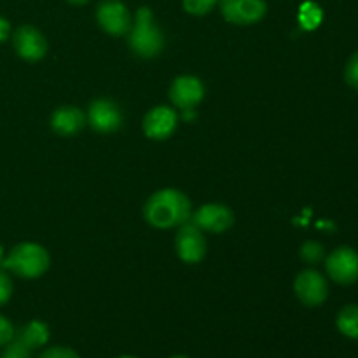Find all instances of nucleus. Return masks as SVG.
<instances>
[{
  "label": "nucleus",
  "instance_id": "dca6fc26",
  "mask_svg": "<svg viewBox=\"0 0 358 358\" xmlns=\"http://www.w3.org/2000/svg\"><path fill=\"white\" fill-rule=\"evenodd\" d=\"M338 329L346 338L358 339V306L348 304L338 315Z\"/></svg>",
  "mask_w": 358,
  "mask_h": 358
},
{
  "label": "nucleus",
  "instance_id": "2eb2a0df",
  "mask_svg": "<svg viewBox=\"0 0 358 358\" xmlns=\"http://www.w3.org/2000/svg\"><path fill=\"white\" fill-rule=\"evenodd\" d=\"M14 339L20 341L23 346H27L31 352V350L41 348V346L48 343L49 329L44 322L34 320L24 325V327H21L17 332H14Z\"/></svg>",
  "mask_w": 358,
  "mask_h": 358
},
{
  "label": "nucleus",
  "instance_id": "4468645a",
  "mask_svg": "<svg viewBox=\"0 0 358 358\" xmlns=\"http://www.w3.org/2000/svg\"><path fill=\"white\" fill-rule=\"evenodd\" d=\"M86 124V115L77 107H59L51 117L52 131L59 136H73Z\"/></svg>",
  "mask_w": 358,
  "mask_h": 358
},
{
  "label": "nucleus",
  "instance_id": "9b49d317",
  "mask_svg": "<svg viewBox=\"0 0 358 358\" xmlns=\"http://www.w3.org/2000/svg\"><path fill=\"white\" fill-rule=\"evenodd\" d=\"M205 96V87L198 77L182 76L173 80L170 87V98L180 110H192Z\"/></svg>",
  "mask_w": 358,
  "mask_h": 358
},
{
  "label": "nucleus",
  "instance_id": "f03ea898",
  "mask_svg": "<svg viewBox=\"0 0 358 358\" xmlns=\"http://www.w3.org/2000/svg\"><path fill=\"white\" fill-rule=\"evenodd\" d=\"M129 48L142 58H154L164 48V35L154 21L152 13L147 7L138 9L135 23L129 30Z\"/></svg>",
  "mask_w": 358,
  "mask_h": 358
},
{
  "label": "nucleus",
  "instance_id": "6e6552de",
  "mask_svg": "<svg viewBox=\"0 0 358 358\" xmlns=\"http://www.w3.org/2000/svg\"><path fill=\"white\" fill-rule=\"evenodd\" d=\"M220 10L229 23L254 24L266 14L264 0H220Z\"/></svg>",
  "mask_w": 358,
  "mask_h": 358
},
{
  "label": "nucleus",
  "instance_id": "9d476101",
  "mask_svg": "<svg viewBox=\"0 0 358 358\" xmlns=\"http://www.w3.org/2000/svg\"><path fill=\"white\" fill-rule=\"evenodd\" d=\"M13 42L17 55L27 62H38L44 58L45 51H48V42H45L44 35L30 24L17 28L14 31Z\"/></svg>",
  "mask_w": 358,
  "mask_h": 358
},
{
  "label": "nucleus",
  "instance_id": "aec40b11",
  "mask_svg": "<svg viewBox=\"0 0 358 358\" xmlns=\"http://www.w3.org/2000/svg\"><path fill=\"white\" fill-rule=\"evenodd\" d=\"M301 20H303V24H306L308 28H313L320 23V9L315 7L313 3H306L303 7V14H301Z\"/></svg>",
  "mask_w": 358,
  "mask_h": 358
},
{
  "label": "nucleus",
  "instance_id": "20e7f679",
  "mask_svg": "<svg viewBox=\"0 0 358 358\" xmlns=\"http://www.w3.org/2000/svg\"><path fill=\"white\" fill-rule=\"evenodd\" d=\"M175 243H177L178 257L187 264L201 262L206 255V240L203 231L191 219L180 226Z\"/></svg>",
  "mask_w": 358,
  "mask_h": 358
},
{
  "label": "nucleus",
  "instance_id": "0eeeda50",
  "mask_svg": "<svg viewBox=\"0 0 358 358\" xmlns=\"http://www.w3.org/2000/svg\"><path fill=\"white\" fill-rule=\"evenodd\" d=\"M297 297L306 306H320L329 296L327 280L315 269H306L299 273L294 283Z\"/></svg>",
  "mask_w": 358,
  "mask_h": 358
},
{
  "label": "nucleus",
  "instance_id": "b1692460",
  "mask_svg": "<svg viewBox=\"0 0 358 358\" xmlns=\"http://www.w3.org/2000/svg\"><path fill=\"white\" fill-rule=\"evenodd\" d=\"M10 296H13V282L6 273L0 271V306H3Z\"/></svg>",
  "mask_w": 358,
  "mask_h": 358
},
{
  "label": "nucleus",
  "instance_id": "bb28decb",
  "mask_svg": "<svg viewBox=\"0 0 358 358\" xmlns=\"http://www.w3.org/2000/svg\"><path fill=\"white\" fill-rule=\"evenodd\" d=\"M2 261H3V248L2 245H0V264H2Z\"/></svg>",
  "mask_w": 358,
  "mask_h": 358
},
{
  "label": "nucleus",
  "instance_id": "423d86ee",
  "mask_svg": "<svg viewBox=\"0 0 358 358\" xmlns=\"http://www.w3.org/2000/svg\"><path fill=\"white\" fill-rule=\"evenodd\" d=\"M325 268L336 283L352 285L358 280V254L350 247L336 248L325 261Z\"/></svg>",
  "mask_w": 358,
  "mask_h": 358
},
{
  "label": "nucleus",
  "instance_id": "5701e85b",
  "mask_svg": "<svg viewBox=\"0 0 358 358\" xmlns=\"http://www.w3.org/2000/svg\"><path fill=\"white\" fill-rule=\"evenodd\" d=\"M14 339V327L6 317L0 315V348L6 345H9Z\"/></svg>",
  "mask_w": 358,
  "mask_h": 358
},
{
  "label": "nucleus",
  "instance_id": "a211bd4d",
  "mask_svg": "<svg viewBox=\"0 0 358 358\" xmlns=\"http://www.w3.org/2000/svg\"><path fill=\"white\" fill-rule=\"evenodd\" d=\"M219 0H184V9L194 16H203L217 6Z\"/></svg>",
  "mask_w": 358,
  "mask_h": 358
},
{
  "label": "nucleus",
  "instance_id": "4be33fe9",
  "mask_svg": "<svg viewBox=\"0 0 358 358\" xmlns=\"http://www.w3.org/2000/svg\"><path fill=\"white\" fill-rule=\"evenodd\" d=\"M38 358H80L73 352L72 348H66V346H55V348L45 350Z\"/></svg>",
  "mask_w": 358,
  "mask_h": 358
},
{
  "label": "nucleus",
  "instance_id": "393cba45",
  "mask_svg": "<svg viewBox=\"0 0 358 358\" xmlns=\"http://www.w3.org/2000/svg\"><path fill=\"white\" fill-rule=\"evenodd\" d=\"M9 34H10V23L6 20V17L0 16V42L7 41Z\"/></svg>",
  "mask_w": 358,
  "mask_h": 358
},
{
  "label": "nucleus",
  "instance_id": "39448f33",
  "mask_svg": "<svg viewBox=\"0 0 358 358\" xmlns=\"http://www.w3.org/2000/svg\"><path fill=\"white\" fill-rule=\"evenodd\" d=\"M96 20L107 34L115 35V37L128 34L133 24L128 7L119 2V0H103V2H100L96 9Z\"/></svg>",
  "mask_w": 358,
  "mask_h": 358
},
{
  "label": "nucleus",
  "instance_id": "6ab92c4d",
  "mask_svg": "<svg viewBox=\"0 0 358 358\" xmlns=\"http://www.w3.org/2000/svg\"><path fill=\"white\" fill-rule=\"evenodd\" d=\"M0 358H30V350L21 345L20 341L13 339L9 345H6V350H3Z\"/></svg>",
  "mask_w": 358,
  "mask_h": 358
},
{
  "label": "nucleus",
  "instance_id": "cd10ccee",
  "mask_svg": "<svg viewBox=\"0 0 358 358\" xmlns=\"http://www.w3.org/2000/svg\"><path fill=\"white\" fill-rule=\"evenodd\" d=\"M171 358H187V357H184V355H175V357H171Z\"/></svg>",
  "mask_w": 358,
  "mask_h": 358
},
{
  "label": "nucleus",
  "instance_id": "7ed1b4c3",
  "mask_svg": "<svg viewBox=\"0 0 358 358\" xmlns=\"http://www.w3.org/2000/svg\"><path fill=\"white\" fill-rule=\"evenodd\" d=\"M2 266L21 278H38L49 268V254L37 243H21L10 250Z\"/></svg>",
  "mask_w": 358,
  "mask_h": 358
},
{
  "label": "nucleus",
  "instance_id": "f257e3e1",
  "mask_svg": "<svg viewBox=\"0 0 358 358\" xmlns=\"http://www.w3.org/2000/svg\"><path fill=\"white\" fill-rule=\"evenodd\" d=\"M143 215L150 226L157 229H170L182 226L191 219V203L184 192L177 189H163L147 199Z\"/></svg>",
  "mask_w": 358,
  "mask_h": 358
},
{
  "label": "nucleus",
  "instance_id": "412c9836",
  "mask_svg": "<svg viewBox=\"0 0 358 358\" xmlns=\"http://www.w3.org/2000/svg\"><path fill=\"white\" fill-rule=\"evenodd\" d=\"M345 77H346V83L350 84V86L357 87L358 90V52L350 58L348 65H346V70H345Z\"/></svg>",
  "mask_w": 358,
  "mask_h": 358
},
{
  "label": "nucleus",
  "instance_id": "f3484780",
  "mask_svg": "<svg viewBox=\"0 0 358 358\" xmlns=\"http://www.w3.org/2000/svg\"><path fill=\"white\" fill-rule=\"evenodd\" d=\"M301 257H303L304 262L308 264H318V262L324 261L325 252L324 247L317 241H306V243L301 247Z\"/></svg>",
  "mask_w": 358,
  "mask_h": 358
},
{
  "label": "nucleus",
  "instance_id": "a878e982",
  "mask_svg": "<svg viewBox=\"0 0 358 358\" xmlns=\"http://www.w3.org/2000/svg\"><path fill=\"white\" fill-rule=\"evenodd\" d=\"M70 3H73V6H84V3H87L90 0H69Z\"/></svg>",
  "mask_w": 358,
  "mask_h": 358
},
{
  "label": "nucleus",
  "instance_id": "c85d7f7f",
  "mask_svg": "<svg viewBox=\"0 0 358 358\" xmlns=\"http://www.w3.org/2000/svg\"><path fill=\"white\" fill-rule=\"evenodd\" d=\"M119 358H135V357H128V355H124V357H119Z\"/></svg>",
  "mask_w": 358,
  "mask_h": 358
},
{
  "label": "nucleus",
  "instance_id": "ddd939ff",
  "mask_svg": "<svg viewBox=\"0 0 358 358\" xmlns=\"http://www.w3.org/2000/svg\"><path fill=\"white\" fill-rule=\"evenodd\" d=\"M178 124V115L170 107H156L143 119V131L154 140H164L173 135Z\"/></svg>",
  "mask_w": 358,
  "mask_h": 358
},
{
  "label": "nucleus",
  "instance_id": "f8f14e48",
  "mask_svg": "<svg viewBox=\"0 0 358 358\" xmlns=\"http://www.w3.org/2000/svg\"><path fill=\"white\" fill-rule=\"evenodd\" d=\"M87 122L98 133H112L121 128L122 114L110 100H94L87 110Z\"/></svg>",
  "mask_w": 358,
  "mask_h": 358
},
{
  "label": "nucleus",
  "instance_id": "1a4fd4ad",
  "mask_svg": "<svg viewBox=\"0 0 358 358\" xmlns=\"http://www.w3.org/2000/svg\"><path fill=\"white\" fill-rule=\"evenodd\" d=\"M191 220L201 231L224 233V231H227L234 224V213L226 205L210 203V205H203L201 208L196 210Z\"/></svg>",
  "mask_w": 358,
  "mask_h": 358
}]
</instances>
